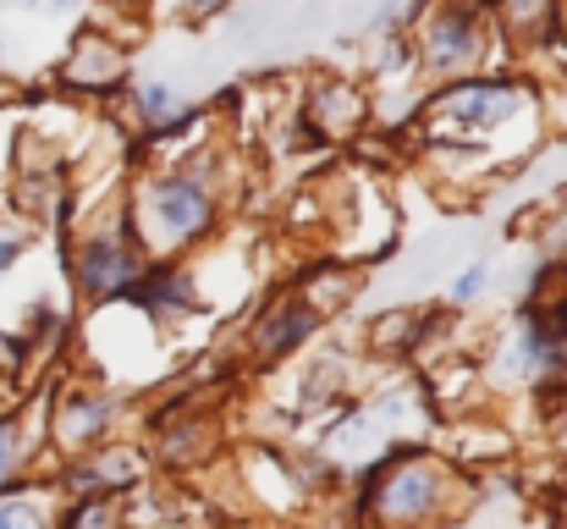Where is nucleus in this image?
Segmentation results:
<instances>
[{"instance_id":"f8f14e48","label":"nucleus","mask_w":567,"mask_h":529,"mask_svg":"<svg viewBox=\"0 0 567 529\" xmlns=\"http://www.w3.org/2000/svg\"><path fill=\"white\" fill-rule=\"evenodd\" d=\"M0 529H50V519H44L39 502H28V497H6V502H0Z\"/></svg>"},{"instance_id":"f03ea898","label":"nucleus","mask_w":567,"mask_h":529,"mask_svg":"<svg viewBox=\"0 0 567 529\" xmlns=\"http://www.w3.org/2000/svg\"><path fill=\"white\" fill-rule=\"evenodd\" d=\"M518 111V89H507V83H463V89H446L435 105H430V133H446V128H457V133H480V128H496V122H507Z\"/></svg>"},{"instance_id":"ddd939ff","label":"nucleus","mask_w":567,"mask_h":529,"mask_svg":"<svg viewBox=\"0 0 567 529\" xmlns=\"http://www.w3.org/2000/svg\"><path fill=\"white\" fill-rule=\"evenodd\" d=\"M11 464H17V425H0V486H6Z\"/></svg>"},{"instance_id":"1a4fd4ad","label":"nucleus","mask_w":567,"mask_h":529,"mask_svg":"<svg viewBox=\"0 0 567 529\" xmlns=\"http://www.w3.org/2000/svg\"><path fill=\"white\" fill-rule=\"evenodd\" d=\"M359 116H364V100H359L348 83H326V89L309 100L315 133H348V128H359Z\"/></svg>"},{"instance_id":"39448f33","label":"nucleus","mask_w":567,"mask_h":529,"mask_svg":"<svg viewBox=\"0 0 567 529\" xmlns=\"http://www.w3.org/2000/svg\"><path fill=\"white\" fill-rule=\"evenodd\" d=\"M424 61L435 67V72H457V67H468L474 55H480V22H474V11L468 6H452V11H441L435 22H430V33H424Z\"/></svg>"},{"instance_id":"423d86ee","label":"nucleus","mask_w":567,"mask_h":529,"mask_svg":"<svg viewBox=\"0 0 567 529\" xmlns=\"http://www.w3.org/2000/svg\"><path fill=\"white\" fill-rule=\"evenodd\" d=\"M122 50L111 44V39H100V33H89L78 50H72V61L61 67V78L72 83V89H83V94H100V89H116L122 83Z\"/></svg>"},{"instance_id":"9b49d317","label":"nucleus","mask_w":567,"mask_h":529,"mask_svg":"<svg viewBox=\"0 0 567 529\" xmlns=\"http://www.w3.org/2000/svg\"><path fill=\"white\" fill-rule=\"evenodd\" d=\"M138 105H144V122H150L155 133H172V128H183V122H188V111L177 105V94H172L166 83H150V89L138 94Z\"/></svg>"},{"instance_id":"6e6552de","label":"nucleus","mask_w":567,"mask_h":529,"mask_svg":"<svg viewBox=\"0 0 567 529\" xmlns=\"http://www.w3.org/2000/svg\"><path fill=\"white\" fill-rule=\"evenodd\" d=\"M138 304H150V309H161V315H177V309H188L193 304V282L183 271H172V265H161V271H138V282L127 287Z\"/></svg>"},{"instance_id":"0eeeda50","label":"nucleus","mask_w":567,"mask_h":529,"mask_svg":"<svg viewBox=\"0 0 567 529\" xmlns=\"http://www.w3.org/2000/svg\"><path fill=\"white\" fill-rule=\"evenodd\" d=\"M111 403L105 397H66L61 408H55V436H61V447H83V441H94L105 425H111Z\"/></svg>"},{"instance_id":"2eb2a0df","label":"nucleus","mask_w":567,"mask_h":529,"mask_svg":"<svg viewBox=\"0 0 567 529\" xmlns=\"http://www.w3.org/2000/svg\"><path fill=\"white\" fill-rule=\"evenodd\" d=\"M22 254V232H0V271Z\"/></svg>"},{"instance_id":"7ed1b4c3","label":"nucleus","mask_w":567,"mask_h":529,"mask_svg":"<svg viewBox=\"0 0 567 529\" xmlns=\"http://www.w3.org/2000/svg\"><path fill=\"white\" fill-rule=\"evenodd\" d=\"M441 502V469L424 458H402L385 469V480L375 486V513L385 525H413Z\"/></svg>"},{"instance_id":"9d476101","label":"nucleus","mask_w":567,"mask_h":529,"mask_svg":"<svg viewBox=\"0 0 567 529\" xmlns=\"http://www.w3.org/2000/svg\"><path fill=\"white\" fill-rule=\"evenodd\" d=\"M309 332H315V304H281V309L265 321V332H259V353L276 358V353L298 348Z\"/></svg>"},{"instance_id":"4468645a","label":"nucleus","mask_w":567,"mask_h":529,"mask_svg":"<svg viewBox=\"0 0 567 529\" xmlns=\"http://www.w3.org/2000/svg\"><path fill=\"white\" fill-rule=\"evenodd\" d=\"M480 287H485V265H474V271H463V276H457V287H452V298H474Z\"/></svg>"},{"instance_id":"20e7f679","label":"nucleus","mask_w":567,"mask_h":529,"mask_svg":"<svg viewBox=\"0 0 567 529\" xmlns=\"http://www.w3.org/2000/svg\"><path fill=\"white\" fill-rule=\"evenodd\" d=\"M133 282H138V248L122 232H105V237L78 248V287L89 298H116Z\"/></svg>"},{"instance_id":"f257e3e1","label":"nucleus","mask_w":567,"mask_h":529,"mask_svg":"<svg viewBox=\"0 0 567 529\" xmlns=\"http://www.w3.org/2000/svg\"><path fill=\"white\" fill-rule=\"evenodd\" d=\"M138 221H144L150 243L183 248V243H193V237L209 226V193H204L193 176L150 182V193H144V204H138Z\"/></svg>"},{"instance_id":"dca6fc26","label":"nucleus","mask_w":567,"mask_h":529,"mask_svg":"<svg viewBox=\"0 0 567 529\" xmlns=\"http://www.w3.org/2000/svg\"><path fill=\"white\" fill-rule=\"evenodd\" d=\"M220 6H226V0H188L193 17H209V11H220Z\"/></svg>"}]
</instances>
